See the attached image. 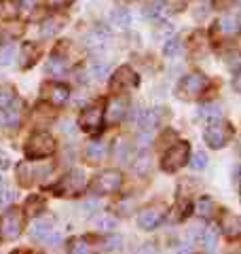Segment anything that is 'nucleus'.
<instances>
[{
	"mask_svg": "<svg viewBox=\"0 0 241 254\" xmlns=\"http://www.w3.org/2000/svg\"><path fill=\"white\" fill-rule=\"evenodd\" d=\"M43 98L49 102V104L53 106H61L63 102L68 100V95H70V89L66 85H61V83H45L43 85Z\"/></svg>",
	"mask_w": 241,
	"mask_h": 254,
	"instance_id": "obj_11",
	"label": "nucleus"
},
{
	"mask_svg": "<svg viewBox=\"0 0 241 254\" xmlns=\"http://www.w3.org/2000/svg\"><path fill=\"white\" fill-rule=\"evenodd\" d=\"M220 229L229 237H233V240L241 237V216H237V214H224L220 220Z\"/></svg>",
	"mask_w": 241,
	"mask_h": 254,
	"instance_id": "obj_12",
	"label": "nucleus"
},
{
	"mask_svg": "<svg viewBox=\"0 0 241 254\" xmlns=\"http://www.w3.org/2000/svg\"><path fill=\"white\" fill-rule=\"evenodd\" d=\"M233 136H235V129L227 121H214L203 131V140L210 148H224L233 140Z\"/></svg>",
	"mask_w": 241,
	"mask_h": 254,
	"instance_id": "obj_3",
	"label": "nucleus"
},
{
	"mask_svg": "<svg viewBox=\"0 0 241 254\" xmlns=\"http://www.w3.org/2000/svg\"><path fill=\"white\" fill-rule=\"evenodd\" d=\"M70 254H87L85 240H72L70 242Z\"/></svg>",
	"mask_w": 241,
	"mask_h": 254,
	"instance_id": "obj_37",
	"label": "nucleus"
},
{
	"mask_svg": "<svg viewBox=\"0 0 241 254\" xmlns=\"http://www.w3.org/2000/svg\"><path fill=\"white\" fill-rule=\"evenodd\" d=\"M13 199H15V193H13V190H6V193H2V197H0V205L11 203Z\"/></svg>",
	"mask_w": 241,
	"mask_h": 254,
	"instance_id": "obj_41",
	"label": "nucleus"
},
{
	"mask_svg": "<svg viewBox=\"0 0 241 254\" xmlns=\"http://www.w3.org/2000/svg\"><path fill=\"white\" fill-rule=\"evenodd\" d=\"M60 28H61V26H60V23L55 21V19H47L43 26H40V36H53Z\"/></svg>",
	"mask_w": 241,
	"mask_h": 254,
	"instance_id": "obj_33",
	"label": "nucleus"
},
{
	"mask_svg": "<svg viewBox=\"0 0 241 254\" xmlns=\"http://www.w3.org/2000/svg\"><path fill=\"white\" fill-rule=\"evenodd\" d=\"M110 21H112V26H117L119 30H125L131 23V15L125 9H115L110 13Z\"/></svg>",
	"mask_w": 241,
	"mask_h": 254,
	"instance_id": "obj_22",
	"label": "nucleus"
},
{
	"mask_svg": "<svg viewBox=\"0 0 241 254\" xmlns=\"http://www.w3.org/2000/svg\"><path fill=\"white\" fill-rule=\"evenodd\" d=\"M21 2L23 0H4V17H15L21 9Z\"/></svg>",
	"mask_w": 241,
	"mask_h": 254,
	"instance_id": "obj_31",
	"label": "nucleus"
},
{
	"mask_svg": "<svg viewBox=\"0 0 241 254\" xmlns=\"http://www.w3.org/2000/svg\"><path fill=\"white\" fill-rule=\"evenodd\" d=\"M45 70L53 76H61L63 72H66V64H63V60H60V58H51L49 62H47Z\"/></svg>",
	"mask_w": 241,
	"mask_h": 254,
	"instance_id": "obj_27",
	"label": "nucleus"
},
{
	"mask_svg": "<svg viewBox=\"0 0 241 254\" xmlns=\"http://www.w3.org/2000/svg\"><path fill=\"white\" fill-rule=\"evenodd\" d=\"M197 117L201 119V121L214 123V121H220V119H222V110H220L218 104H203V106H199Z\"/></svg>",
	"mask_w": 241,
	"mask_h": 254,
	"instance_id": "obj_16",
	"label": "nucleus"
},
{
	"mask_svg": "<svg viewBox=\"0 0 241 254\" xmlns=\"http://www.w3.org/2000/svg\"><path fill=\"white\" fill-rule=\"evenodd\" d=\"M178 49H180V41H178V38H172V41H167L163 45V53L167 55V58L176 55V53H178Z\"/></svg>",
	"mask_w": 241,
	"mask_h": 254,
	"instance_id": "obj_36",
	"label": "nucleus"
},
{
	"mask_svg": "<svg viewBox=\"0 0 241 254\" xmlns=\"http://www.w3.org/2000/svg\"><path fill=\"white\" fill-rule=\"evenodd\" d=\"M72 2H74V0H47V4H49L51 9H55V11L58 9H68Z\"/></svg>",
	"mask_w": 241,
	"mask_h": 254,
	"instance_id": "obj_39",
	"label": "nucleus"
},
{
	"mask_svg": "<svg viewBox=\"0 0 241 254\" xmlns=\"http://www.w3.org/2000/svg\"><path fill=\"white\" fill-rule=\"evenodd\" d=\"M108 123H120L125 117V102L123 100H112L108 104Z\"/></svg>",
	"mask_w": 241,
	"mask_h": 254,
	"instance_id": "obj_20",
	"label": "nucleus"
},
{
	"mask_svg": "<svg viewBox=\"0 0 241 254\" xmlns=\"http://www.w3.org/2000/svg\"><path fill=\"white\" fill-rule=\"evenodd\" d=\"M159 123H161V115L157 113V108H146V110H142L140 117H138V125L142 127L144 131L157 129Z\"/></svg>",
	"mask_w": 241,
	"mask_h": 254,
	"instance_id": "obj_13",
	"label": "nucleus"
},
{
	"mask_svg": "<svg viewBox=\"0 0 241 254\" xmlns=\"http://www.w3.org/2000/svg\"><path fill=\"white\" fill-rule=\"evenodd\" d=\"M19 119H21V102L15 100L13 104L4 110V123L11 125V127H17L19 125Z\"/></svg>",
	"mask_w": 241,
	"mask_h": 254,
	"instance_id": "obj_21",
	"label": "nucleus"
},
{
	"mask_svg": "<svg viewBox=\"0 0 241 254\" xmlns=\"http://www.w3.org/2000/svg\"><path fill=\"white\" fill-rule=\"evenodd\" d=\"M30 237L34 242H45L51 237V222L47 220H40V222H34V227L30 229Z\"/></svg>",
	"mask_w": 241,
	"mask_h": 254,
	"instance_id": "obj_19",
	"label": "nucleus"
},
{
	"mask_svg": "<svg viewBox=\"0 0 241 254\" xmlns=\"http://www.w3.org/2000/svg\"><path fill=\"white\" fill-rule=\"evenodd\" d=\"M23 229V214L17 208H9L2 214V235L6 240H15L19 237Z\"/></svg>",
	"mask_w": 241,
	"mask_h": 254,
	"instance_id": "obj_9",
	"label": "nucleus"
},
{
	"mask_svg": "<svg viewBox=\"0 0 241 254\" xmlns=\"http://www.w3.org/2000/svg\"><path fill=\"white\" fill-rule=\"evenodd\" d=\"M120 246H123V237H120V235L110 233L106 240H104V248H106V250H119Z\"/></svg>",
	"mask_w": 241,
	"mask_h": 254,
	"instance_id": "obj_35",
	"label": "nucleus"
},
{
	"mask_svg": "<svg viewBox=\"0 0 241 254\" xmlns=\"http://www.w3.org/2000/svg\"><path fill=\"white\" fill-rule=\"evenodd\" d=\"M133 87H138V74H135L129 66L119 68L115 76L110 78V89L115 93H125V91L133 89Z\"/></svg>",
	"mask_w": 241,
	"mask_h": 254,
	"instance_id": "obj_8",
	"label": "nucleus"
},
{
	"mask_svg": "<svg viewBox=\"0 0 241 254\" xmlns=\"http://www.w3.org/2000/svg\"><path fill=\"white\" fill-rule=\"evenodd\" d=\"M0 187H2V178H0Z\"/></svg>",
	"mask_w": 241,
	"mask_h": 254,
	"instance_id": "obj_44",
	"label": "nucleus"
},
{
	"mask_svg": "<svg viewBox=\"0 0 241 254\" xmlns=\"http://www.w3.org/2000/svg\"><path fill=\"white\" fill-rule=\"evenodd\" d=\"M55 140L47 131H34L26 142V157L28 159H43L55 153Z\"/></svg>",
	"mask_w": 241,
	"mask_h": 254,
	"instance_id": "obj_2",
	"label": "nucleus"
},
{
	"mask_svg": "<svg viewBox=\"0 0 241 254\" xmlns=\"http://www.w3.org/2000/svg\"><path fill=\"white\" fill-rule=\"evenodd\" d=\"M218 233H220V227H216V225H210L201 231V242H203V248L207 252H212L216 248V244H218Z\"/></svg>",
	"mask_w": 241,
	"mask_h": 254,
	"instance_id": "obj_17",
	"label": "nucleus"
},
{
	"mask_svg": "<svg viewBox=\"0 0 241 254\" xmlns=\"http://www.w3.org/2000/svg\"><path fill=\"white\" fill-rule=\"evenodd\" d=\"M87 189V176L83 170H72L53 187V193L60 197H74Z\"/></svg>",
	"mask_w": 241,
	"mask_h": 254,
	"instance_id": "obj_4",
	"label": "nucleus"
},
{
	"mask_svg": "<svg viewBox=\"0 0 241 254\" xmlns=\"http://www.w3.org/2000/svg\"><path fill=\"white\" fill-rule=\"evenodd\" d=\"M13 55H15L13 47H4V49L0 51V64H2V66H9V64L13 62Z\"/></svg>",
	"mask_w": 241,
	"mask_h": 254,
	"instance_id": "obj_38",
	"label": "nucleus"
},
{
	"mask_svg": "<svg viewBox=\"0 0 241 254\" xmlns=\"http://www.w3.org/2000/svg\"><path fill=\"white\" fill-rule=\"evenodd\" d=\"M188 155H190V146L188 142H178V144H174L172 148L165 150L163 159H161V168L165 172H178L184 163L188 161Z\"/></svg>",
	"mask_w": 241,
	"mask_h": 254,
	"instance_id": "obj_6",
	"label": "nucleus"
},
{
	"mask_svg": "<svg viewBox=\"0 0 241 254\" xmlns=\"http://www.w3.org/2000/svg\"><path fill=\"white\" fill-rule=\"evenodd\" d=\"M229 68L233 70V72H241V53L233 55L231 62H229Z\"/></svg>",
	"mask_w": 241,
	"mask_h": 254,
	"instance_id": "obj_40",
	"label": "nucleus"
},
{
	"mask_svg": "<svg viewBox=\"0 0 241 254\" xmlns=\"http://www.w3.org/2000/svg\"><path fill=\"white\" fill-rule=\"evenodd\" d=\"M15 102V93L11 87H0V110H6Z\"/></svg>",
	"mask_w": 241,
	"mask_h": 254,
	"instance_id": "obj_28",
	"label": "nucleus"
},
{
	"mask_svg": "<svg viewBox=\"0 0 241 254\" xmlns=\"http://www.w3.org/2000/svg\"><path fill=\"white\" fill-rule=\"evenodd\" d=\"M148 170H150V159L146 155L138 157V161L133 163V172L140 174V176H144V174H148Z\"/></svg>",
	"mask_w": 241,
	"mask_h": 254,
	"instance_id": "obj_32",
	"label": "nucleus"
},
{
	"mask_svg": "<svg viewBox=\"0 0 241 254\" xmlns=\"http://www.w3.org/2000/svg\"><path fill=\"white\" fill-rule=\"evenodd\" d=\"M38 58H40V47L36 43H23V47H21V66L23 68L34 66Z\"/></svg>",
	"mask_w": 241,
	"mask_h": 254,
	"instance_id": "obj_14",
	"label": "nucleus"
},
{
	"mask_svg": "<svg viewBox=\"0 0 241 254\" xmlns=\"http://www.w3.org/2000/svg\"><path fill=\"white\" fill-rule=\"evenodd\" d=\"M165 13H167V2L165 0H155L152 4L146 6V11H144V15L150 19H161V17H165Z\"/></svg>",
	"mask_w": 241,
	"mask_h": 254,
	"instance_id": "obj_23",
	"label": "nucleus"
},
{
	"mask_svg": "<svg viewBox=\"0 0 241 254\" xmlns=\"http://www.w3.org/2000/svg\"><path fill=\"white\" fill-rule=\"evenodd\" d=\"M63 131H66V133H72V123H63Z\"/></svg>",
	"mask_w": 241,
	"mask_h": 254,
	"instance_id": "obj_43",
	"label": "nucleus"
},
{
	"mask_svg": "<svg viewBox=\"0 0 241 254\" xmlns=\"http://www.w3.org/2000/svg\"><path fill=\"white\" fill-rule=\"evenodd\" d=\"M102 123H104V106L102 104L87 106L83 113L78 115V127L87 133H98L102 129Z\"/></svg>",
	"mask_w": 241,
	"mask_h": 254,
	"instance_id": "obj_7",
	"label": "nucleus"
},
{
	"mask_svg": "<svg viewBox=\"0 0 241 254\" xmlns=\"http://www.w3.org/2000/svg\"><path fill=\"white\" fill-rule=\"evenodd\" d=\"M23 208H26V212L30 216H36V214H40V210L45 208V201L40 199V195H32V197H28V201Z\"/></svg>",
	"mask_w": 241,
	"mask_h": 254,
	"instance_id": "obj_25",
	"label": "nucleus"
},
{
	"mask_svg": "<svg viewBox=\"0 0 241 254\" xmlns=\"http://www.w3.org/2000/svg\"><path fill=\"white\" fill-rule=\"evenodd\" d=\"M85 41H87V47H89V49H104V45H106V34L95 30L85 38Z\"/></svg>",
	"mask_w": 241,
	"mask_h": 254,
	"instance_id": "obj_26",
	"label": "nucleus"
},
{
	"mask_svg": "<svg viewBox=\"0 0 241 254\" xmlns=\"http://www.w3.org/2000/svg\"><path fill=\"white\" fill-rule=\"evenodd\" d=\"M216 212V201L212 199L210 195H203V197H199L197 203H195V214L201 218H210L212 214Z\"/></svg>",
	"mask_w": 241,
	"mask_h": 254,
	"instance_id": "obj_15",
	"label": "nucleus"
},
{
	"mask_svg": "<svg viewBox=\"0 0 241 254\" xmlns=\"http://www.w3.org/2000/svg\"><path fill=\"white\" fill-rule=\"evenodd\" d=\"M120 185H123V176H120L119 170H104L91 182V193L93 195H112L120 189Z\"/></svg>",
	"mask_w": 241,
	"mask_h": 254,
	"instance_id": "obj_5",
	"label": "nucleus"
},
{
	"mask_svg": "<svg viewBox=\"0 0 241 254\" xmlns=\"http://www.w3.org/2000/svg\"><path fill=\"white\" fill-rule=\"evenodd\" d=\"M95 227H98L100 231H106V233H110L112 229L117 227V220L112 218V216H100V218H95Z\"/></svg>",
	"mask_w": 241,
	"mask_h": 254,
	"instance_id": "obj_30",
	"label": "nucleus"
},
{
	"mask_svg": "<svg viewBox=\"0 0 241 254\" xmlns=\"http://www.w3.org/2000/svg\"><path fill=\"white\" fill-rule=\"evenodd\" d=\"M190 168L195 170V172H201V170H205L207 168V155L203 153V150H199V153H195L192 155V159H190Z\"/></svg>",
	"mask_w": 241,
	"mask_h": 254,
	"instance_id": "obj_29",
	"label": "nucleus"
},
{
	"mask_svg": "<svg viewBox=\"0 0 241 254\" xmlns=\"http://www.w3.org/2000/svg\"><path fill=\"white\" fill-rule=\"evenodd\" d=\"M89 74H91L93 78H98V81H102V78L108 76V66H106V64H91Z\"/></svg>",
	"mask_w": 241,
	"mask_h": 254,
	"instance_id": "obj_34",
	"label": "nucleus"
},
{
	"mask_svg": "<svg viewBox=\"0 0 241 254\" xmlns=\"http://www.w3.org/2000/svg\"><path fill=\"white\" fill-rule=\"evenodd\" d=\"M138 254H159L155 248H152V246H144V248L138 252Z\"/></svg>",
	"mask_w": 241,
	"mask_h": 254,
	"instance_id": "obj_42",
	"label": "nucleus"
},
{
	"mask_svg": "<svg viewBox=\"0 0 241 254\" xmlns=\"http://www.w3.org/2000/svg\"><path fill=\"white\" fill-rule=\"evenodd\" d=\"M163 218H165V210L161 205H148V208H144L138 214V225L144 231H152L163 222Z\"/></svg>",
	"mask_w": 241,
	"mask_h": 254,
	"instance_id": "obj_10",
	"label": "nucleus"
},
{
	"mask_svg": "<svg viewBox=\"0 0 241 254\" xmlns=\"http://www.w3.org/2000/svg\"><path fill=\"white\" fill-rule=\"evenodd\" d=\"M207 87H210V78H207L205 74H201V72H192V74H186L178 83L176 93H178L180 100L190 102V100H197Z\"/></svg>",
	"mask_w": 241,
	"mask_h": 254,
	"instance_id": "obj_1",
	"label": "nucleus"
},
{
	"mask_svg": "<svg viewBox=\"0 0 241 254\" xmlns=\"http://www.w3.org/2000/svg\"><path fill=\"white\" fill-rule=\"evenodd\" d=\"M218 30L224 34H233V32H239V19L233 17V15H224L218 21Z\"/></svg>",
	"mask_w": 241,
	"mask_h": 254,
	"instance_id": "obj_24",
	"label": "nucleus"
},
{
	"mask_svg": "<svg viewBox=\"0 0 241 254\" xmlns=\"http://www.w3.org/2000/svg\"><path fill=\"white\" fill-rule=\"evenodd\" d=\"M106 144L104 142H89L87 144V148H85V157L89 159L91 163H98V161H102L104 157H106Z\"/></svg>",
	"mask_w": 241,
	"mask_h": 254,
	"instance_id": "obj_18",
	"label": "nucleus"
}]
</instances>
